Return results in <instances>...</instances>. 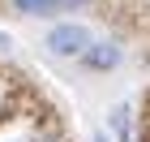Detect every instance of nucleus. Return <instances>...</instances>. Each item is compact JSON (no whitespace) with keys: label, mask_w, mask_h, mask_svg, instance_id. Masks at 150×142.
Wrapping results in <instances>:
<instances>
[{"label":"nucleus","mask_w":150,"mask_h":142,"mask_svg":"<svg viewBox=\"0 0 150 142\" xmlns=\"http://www.w3.org/2000/svg\"><path fill=\"white\" fill-rule=\"evenodd\" d=\"M47 47L60 52V56H81V52L90 47V35H86L81 26H56V30L47 35Z\"/></svg>","instance_id":"f257e3e1"},{"label":"nucleus","mask_w":150,"mask_h":142,"mask_svg":"<svg viewBox=\"0 0 150 142\" xmlns=\"http://www.w3.org/2000/svg\"><path fill=\"white\" fill-rule=\"evenodd\" d=\"M81 60H86L90 69H112L116 60H120V47L116 43H90L86 52H81Z\"/></svg>","instance_id":"f03ea898"},{"label":"nucleus","mask_w":150,"mask_h":142,"mask_svg":"<svg viewBox=\"0 0 150 142\" xmlns=\"http://www.w3.org/2000/svg\"><path fill=\"white\" fill-rule=\"evenodd\" d=\"M86 0H17L22 13H69V9H81Z\"/></svg>","instance_id":"7ed1b4c3"}]
</instances>
